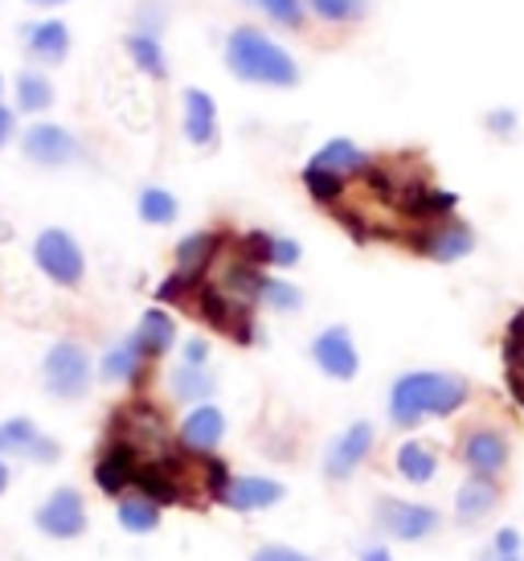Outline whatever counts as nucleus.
<instances>
[{"label": "nucleus", "mask_w": 524, "mask_h": 561, "mask_svg": "<svg viewBox=\"0 0 524 561\" xmlns=\"http://www.w3.org/2000/svg\"><path fill=\"white\" fill-rule=\"evenodd\" d=\"M471 398V386L459 374H401L389 390V422L398 431H414L426 419H447L455 410H463Z\"/></svg>", "instance_id": "nucleus-1"}, {"label": "nucleus", "mask_w": 524, "mask_h": 561, "mask_svg": "<svg viewBox=\"0 0 524 561\" xmlns=\"http://www.w3.org/2000/svg\"><path fill=\"white\" fill-rule=\"evenodd\" d=\"M226 70L247 87H271V91H292L299 87V62L287 46L266 37L254 25H238L226 37Z\"/></svg>", "instance_id": "nucleus-2"}, {"label": "nucleus", "mask_w": 524, "mask_h": 561, "mask_svg": "<svg viewBox=\"0 0 524 561\" xmlns=\"http://www.w3.org/2000/svg\"><path fill=\"white\" fill-rule=\"evenodd\" d=\"M91 377H94V365H91V353L82 344L75 341L49 344L46 360H42V381H46V390L54 398L78 402L82 393L91 390Z\"/></svg>", "instance_id": "nucleus-3"}, {"label": "nucleus", "mask_w": 524, "mask_h": 561, "mask_svg": "<svg viewBox=\"0 0 524 561\" xmlns=\"http://www.w3.org/2000/svg\"><path fill=\"white\" fill-rule=\"evenodd\" d=\"M193 312L205 320V324H214L217 332H226L230 341L238 344H254L259 341V332H254V316H250L247 304H238V299H230L217 283L201 279L197 291H193Z\"/></svg>", "instance_id": "nucleus-4"}, {"label": "nucleus", "mask_w": 524, "mask_h": 561, "mask_svg": "<svg viewBox=\"0 0 524 561\" xmlns=\"http://www.w3.org/2000/svg\"><path fill=\"white\" fill-rule=\"evenodd\" d=\"M33 263H37V271L49 283H58V287H78L82 275H87V254H82V247L66 230H58V226H49V230H42V234L33 238Z\"/></svg>", "instance_id": "nucleus-5"}, {"label": "nucleus", "mask_w": 524, "mask_h": 561, "mask_svg": "<svg viewBox=\"0 0 524 561\" xmlns=\"http://www.w3.org/2000/svg\"><path fill=\"white\" fill-rule=\"evenodd\" d=\"M410 247L418 254H426L431 263H459V259H467L476 250V230L451 214V218L438 221H422L410 234Z\"/></svg>", "instance_id": "nucleus-6"}, {"label": "nucleus", "mask_w": 524, "mask_h": 561, "mask_svg": "<svg viewBox=\"0 0 524 561\" xmlns=\"http://www.w3.org/2000/svg\"><path fill=\"white\" fill-rule=\"evenodd\" d=\"M21 157L30 160V164H37V169H66V164L82 160V144H78V136L70 127L37 119L21 136Z\"/></svg>", "instance_id": "nucleus-7"}, {"label": "nucleus", "mask_w": 524, "mask_h": 561, "mask_svg": "<svg viewBox=\"0 0 524 561\" xmlns=\"http://www.w3.org/2000/svg\"><path fill=\"white\" fill-rule=\"evenodd\" d=\"M377 529L389 533L394 541H426L438 525H443V516L434 513L431 504H414V500H394V496H381L377 500Z\"/></svg>", "instance_id": "nucleus-8"}, {"label": "nucleus", "mask_w": 524, "mask_h": 561, "mask_svg": "<svg viewBox=\"0 0 524 561\" xmlns=\"http://www.w3.org/2000/svg\"><path fill=\"white\" fill-rule=\"evenodd\" d=\"M37 529L54 537V541H75L87 533V504H82V492L78 488H58L49 492V500L33 513Z\"/></svg>", "instance_id": "nucleus-9"}, {"label": "nucleus", "mask_w": 524, "mask_h": 561, "mask_svg": "<svg viewBox=\"0 0 524 561\" xmlns=\"http://www.w3.org/2000/svg\"><path fill=\"white\" fill-rule=\"evenodd\" d=\"M311 360L320 365V374L332 377V381H353L361 374V353L353 344V332L344 324L324 328L316 341H311Z\"/></svg>", "instance_id": "nucleus-10"}, {"label": "nucleus", "mask_w": 524, "mask_h": 561, "mask_svg": "<svg viewBox=\"0 0 524 561\" xmlns=\"http://www.w3.org/2000/svg\"><path fill=\"white\" fill-rule=\"evenodd\" d=\"M21 49L25 58L37 66H62L70 58V30L58 16H46V21H25L21 25Z\"/></svg>", "instance_id": "nucleus-11"}, {"label": "nucleus", "mask_w": 524, "mask_h": 561, "mask_svg": "<svg viewBox=\"0 0 524 561\" xmlns=\"http://www.w3.org/2000/svg\"><path fill=\"white\" fill-rule=\"evenodd\" d=\"M373 438H377V431H373V422H353L344 435L328 447V455H324V476L328 480H349L365 459H369V451H373Z\"/></svg>", "instance_id": "nucleus-12"}, {"label": "nucleus", "mask_w": 524, "mask_h": 561, "mask_svg": "<svg viewBox=\"0 0 524 561\" xmlns=\"http://www.w3.org/2000/svg\"><path fill=\"white\" fill-rule=\"evenodd\" d=\"M4 455H16V459H33V463H54L58 455H62V447L54 443V438H46L37 426H33V419H4L0 422V459Z\"/></svg>", "instance_id": "nucleus-13"}, {"label": "nucleus", "mask_w": 524, "mask_h": 561, "mask_svg": "<svg viewBox=\"0 0 524 561\" xmlns=\"http://www.w3.org/2000/svg\"><path fill=\"white\" fill-rule=\"evenodd\" d=\"M144 463V455L136 447H127L119 438H111L107 451L99 455V463H94V483L107 492V496H124L136 488V471Z\"/></svg>", "instance_id": "nucleus-14"}, {"label": "nucleus", "mask_w": 524, "mask_h": 561, "mask_svg": "<svg viewBox=\"0 0 524 561\" xmlns=\"http://www.w3.org/2000/svg\"><path fill=\"white\" fill-rule=\"evenodd\" d=\"M459 455H463V463L471 468V476H488V480H495V476L504 471V463H509V438L500 435V431H492V426L467 431Z\"/></svg>", "instance_id": "nucleus-15"}, {"label": "nucleus", "mask_w": 524, "mask_h": 561, "mask_svg": "<svg viewBox=\"0 0 524 561\" xmlns=\"http://www.w3.org/2000/svg\"><path fill=\"white\" fill-rule=\"evenodd\" d=\"M181 131L193 148H214L217 144V103L214 94H205L201 87H189L181 94Z\"/></svg>", "instance_id": "nucleus-16"}, {"label": "nucleus", "mask_w": 524, "mask_h": 561, "mask_svg": "<svg viewBox=\"0 0 524 561\" xmlns=\"http://www.w3.org/2000/svg\"><path fill=\"white\" fill-rule=\"evenodd\" d=\"M283 496H287V488L278 480H266V476H238V480H230L221 504L233 508V513H266V508H275Z\"/></svg>", "instance_id": "nucleus-17"}, {"label": "nucleus", "mask_w": 524, "mask_h": 561, "mask_svg": "<svg viewBox=\"0 0 524 561\" xmlns=\"http://www.w3.org/2000/svg\"><path fill=\"white\" fill-rule=\"evenodd\" d=\"M221 435H226V414L217 410V405L201 402L189 410V419L181 422V447L193 455H214V447L221 443Z\"/></svg>", "instance_id": "nucleus-18"}, {"label": "nucleus", "mask_w": 524, "mask_h": 561, "mask_svg": "<svg viewBox=\"0 0 524 561\" xmlns=\"http://www.w3.org/2000/svg\"><path fill=\"white\" fill-rule=\"evenodd\" d=\"M144 369H148V353L139 348L136 332H132V336H124L119 344L107 348V357L99 365V377L111 381V386H132V381L144 377Z\"/></svg>", "instance_id": "nucleus-19"}, {"label": "nucleus", "mask_w": 524, "mask_h": 561, "mask_svg": "<svg viewBox=\"0 0 524 561\" xmlns=\"http://www.w3.org/2000/svg\"><path fill=\"white\" fill-rule=\"evenodd\" d=\"M308 164H316V169H328L337 172V176H361L365 169H373V157L365 152V148H356L353 140H344V136H337V140H328L316 157L308 160Z\"/></svg>", "instance_id": "nucleus-20"}, {"label": "nucleus", "mask_w": 524, "mask_h": 561, "mask_svg": "<svg viewBox=\"0 0 524 561\" xmlns=\"http://www.w3.org/2000/svg\"><path fill=\"white\" fill-rule=\"evenodd\" d=\"M495 504H500L495 483L488 480V476H471V480L459 488V496H455V520H459V525H479L483 516L495 513Z\"/></svg>", "instance_id": "nucleus-21"}, {"label": "nucleus", "mask_w": 524, "mask_h": 561, "mask_svg": "<svg viewBox=\"0 0 524 561\" xmlns=\"http://www.w3.org/2000/svg\"><path fill=\"white\" fill-rule=\"evenodd\" d=\"M124 49L127 58L136 62L139 75H148V79H169V54H164V42H160V33H148V30H132L124 37Z\"/></svg>", "instance_id": "nucleus-22"}, {"label": "nucleus", "mask_w": 524, "mask_h": 561, "mask_svg": "<svg viewBox=\"0 0 524 561\" xmlns=\"http://www.w3.org/2000/svg\"><path fill=\"white\" fill-rule=\"evenodd\" d=\"M221 242H226V238L214 234V230H197V234L181 238V242H176V271L205 279V271H209L214 259L221 254Z\"/></svg>", "instance_id": "nucleus-23"}, {"label": "nucleus", "mask_w": 524, "mask_h": 561, "mask_svg": "<svg viewBox=\"0 0 524 561\" xmlns=\"http://www.w3.org/2000/svg\"><path fill=\"white\" fill-rule=\"evenodd\" d=\"M169 390L176 402H209L217 393V377L209 365H189V360H181L176 369L169 374Z\"/></svg>", "instance_id": "nucleus-24"}, {"label": "nucleus", "mask_w": 524, "mask_h": 561, "mask_svg": "<svg viewBox=\"0 0 524 561\" xmlns=\"http://www.w3.org/2000/svg\"><path fill=\"white\" fill-rule=\"evenodd\" d=\"M136 341H139V348L148 353V360L164 357L172 344H176V324H172V316L164 312V308H148V312L139 316Z\"/></svg>", "instance_id": "nucleus-25"}, {"label": "nucleus", "mask_w": 524, "mask_h": 561, "mask_svg": "<svg viewBox=\"0 0 524 561\" xmlns=\"http://www.w3.org/2000/svg\"><path fill=\"white\" fill-rule=\"evenodd\" d=\"M398 476L410 483H431L434 471H438V455L426 447V443H418V438H410V443H401L398 447Z\"/></svg>", "instance_id": "nucleus-26"}, {"label": "nucleus", "mask_w": 524, "mask_h": 561, "mask_svg": "<svg viewBox=\"0 0 524 561\" xmlns=\"http://www.w3.org/2000/svg\"><path fill=\"white\" fill-rule=\"evenodd\" d=\"M13 87H16V111L42 115V111L54 107V82H49L42 70H21Z\"/></svg>", "instance_id": "nucleus-27"}, {"label": "nucleus", "mask_w": 524, "mask_h": 561, "mask_svg": "<svg viewBox=\"0 0 524 561\" xmlns=\"http://www.w3.org/2000/svg\"><path fill=\"white\" fill-rule=\"evenodd\" d=\"M119 525H124L132 537H148V533L160 529V504L132 492V496L119 500Z\"/></svg>", "instance_id": "nucleus-28"}, {"label": "nucleus", "mask_w": 524, "mask_h": 561, "mask_svg": "<svg viewBox=\"0 0 524 561\" xmlns=\"http://www.w3.org/2000/svg\"><path fill=\"white\" fill-rule=\"evenodd\" d=\"M136 214H139V221H148V226H172L176 214H181V205H176V197H172L169 188L148 185V188H139Z\"/></svg>", "instance_id": "nucleus-29"}, {"label": "nucleus", "mask_w": 524, "mask_h": 561, "mask_svg": "<svg viewBox=\"0 0 524 561\" xmlns=\"http://www.w3.org/2000/svg\"><path fill=\"white\" fill-rule=\"evenodd\" d=\"M373 0H308V13L324 25H356L369 16Z\"/></svg>", "instance_id": "nucleus-30"}, {"label": "nucleus", "mask_w": 524, "mask_h": 561, "mask_svg": "<svg viewBox=\"0 0 524 561\" xmlns=\"http://www.w3.org/2000/svg\"><path fill=\"white\" fill-rule=\"evenodd\" d=\"M259 304H266L271 312L278 316H292L304 308V291L295 287V283L278 279V275H262V287H259Z\"/></svg>", "instance_id": "nucleus-31"}, {"label": "nucleus", "mask_w": 524, "mask_h": 561, "mask_svg": "<svg viewBox=\"0 0 524 561\" xmlns=\"http://www.w3.org/2000/svg\"><path fill=\"white\" fill-rule=\"evenodd\" d=\"M266 21H275L278 30H304L308 21V0H254Z\"/></svg>", "instance_id": "nucleus-32"}, {"label": "nucleus", "mask_w": 524, "mask_h": 561, "mask_svg": "<svg viewBox=\"0 0 524 561\" xmlns=\"http://www.w3.org/2000/svg\"><path fill=\"white\" fill-rule=\"evenodd\" d=\"M304 188H308V193L320 205H337L340 197H344V176H337V172L308 164V169H304Z\"/></svg>", "instance_id": "nucleus-33"}, {"label": "nucleus", "mask_w": 524, "mask_h": 561, "mask_svg": "<svg viewBox=\"0 0 524 561\" xmlns=\"http://www.w3.org/2000/svg\"><path fill=\"white\" fill-rule=\"evenodd\" d=\"M483 561H521V533L516 529L495 533V541H492V549H488V558Z\"/></svg>", "instance_id": "nucleus-34"}, {"label": "nucleus", "mask_w": 524, "mask_h": 561, "mask_svg": "<svg viewBox=\"0 0 524 561\" xmlns=\"http://www.w3.org/2000/svg\"><path fill=\"white\" fill-rule=\"evenodd\" d=\"M299 259H304V247H299L295 238L275 234V242H271V266H278V271H287V266H295Z\"/></svg>", "instance_id": "nucleus-35"}, {"label": "nucleus", "mask_w": 524, "mask_h": 561, "mask_svg": "<svg viewBox=\"0 0 524 561\" xmlns=\"http://www.w3.org/2000/svg\"><path fill=\"white\" fill-rule=\"evenodd\" d=\"M164 16H169V4H164V0H144L136 13V30L160 33L164 30Z\"/></svg>", "instance_id": "nucleus-36"}, {"label": "nucleus", "mask_w": 524, "mask_h": 561, "mask_svg": "<svg viewBox=\"0 0 524 561\" xmlns=\"http://www.w3.org/2000/svg\"><path fill=\"white\" fill-rule=\"evenodd\" d=\"M516 124H521V119H516V111H509V107H495L483 115V127L492 131L495 140H509L512 131H516Z\"/></svg>", "instance_id": "nucleus-37"}, {"label": "nucleus", "mask_w": 524, "mask_h": 561, "mask_svg": "<svg viewBox=\"0 0 524 561\" xmlns=\"http://www.w3.org/2000/svg\"><path fill=\"white\" fill-rule=\"evenodd\" d=\"M250 561H311L308 553H299L292 546H262Z\"/></svg>", "instance_id": "nucleus-38"}, {"label": "nucleus", "mask_w": 524, "mask_h": 561, "mask_svg": "<svg viewBox=\"0 0 524 561\" xmlns=\"http://www.w3.org/2000/svg\"><path fill=\"white\" fill-rule=\"evenodd\" d=\"M181 360H189V365H209V341L205 336H189L181 344Z\"/></svg>", "instance_id": "nucleus-39"}, {"label": "nucleus", "mask_w": 524, "mask_h": 561, "mask_svg": "<svg viewBox=\"0 0 524 561\" xmlns=\"http://www.w3.org/2000/svg\"><path fill=\"white\" fill-rule=\"evenodd\" d=\"M13 131H16L13 107H4V103H0V152H4V144L13 140Z\"/></svg>", "instance_id": "nucleus-40"}, {"label": "nucleus", "mask_w": 524, "mask_h": 561, "mask_svg": "<svg viewBox=\"0 0 524 561\" xmlns=\"http://www.w3.org/2000/svg\"><path fill=\"white\" fill-rule=\"evenodd\" d=\"M361 561H394L386 546H365L361 549Z\"/></svg>", "instance_id": "nucleus-41"}, {"label": "nucleus", "mask_w": 524, "mask_h": 561, "mask_svg": "<svg viewBox=\"0 0 524 561\" xmlns=\"http://www.w3.org/2000/svg\"><path fill=\"white\" fill-rule=\"evenodd\" d=\"M25 4H33V9H62L70 0H25Z\"/></svg>", "instance_id": "nucleus-42"}, {"label": "nucleus", "mask_w": 524, "mask_h": 561, "mask_svg": "<svg viewBox=\"0 0 524 561\" xmlns=\"http://www.w3.org/2000/svg\"><path fill=\"white\" fill-rule=\"evenodd\" d=\"M4 488H9V463L0 459V496H4Z\"/></svg>", "instance_id": "nucleus-43"}, {"label": "nucleus", "mask_w": 524, "mask_h": 561, "mask_svg": "<svg viewBox=\"0 0 524 561\" xmlns=\"http://www.w3.org/2000/svg\"><path fill=\"white\" fill-rule=\"evenodd\" d=\"M4 238H9V226H4V221H0V242H4Z\"/></svg>", "instance_id": "nucleus-44"}, {"label": "nucleus", "mask_w": 524, "mask_h": 561, "mask_svg": "<svg viewBox=\"0 0 524 561\" xmlns=\"http://www.w3.org/2000/svg\"><path fill=\"white\" fill-rule=\"evenodd\" d=\"M0 94H4V79H0Z\"/></svg>", "instance_id": "nucleus-45"}]
</instances>
